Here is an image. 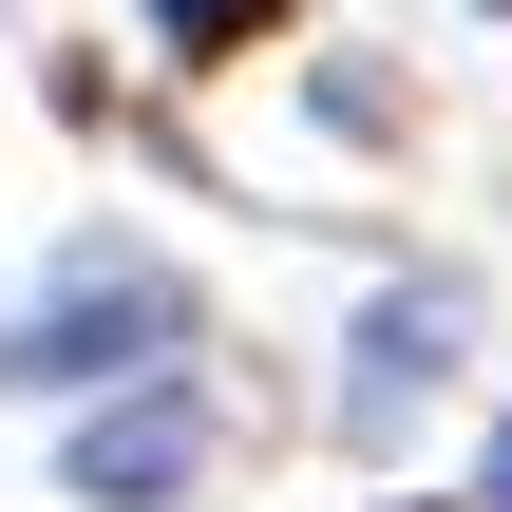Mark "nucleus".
I'll return each instance as SVG.
<instances>
[{
    "label": "nucleus",
    "mask_w": 512,
    "mask_h": 512,
    "mask_svg": "<svg viewBox=\"0 0 512 512\" xmlns=\"http://www.w3.org/2000/svg\"><path fill=\"white\" fill-rule=\"evenodd\" d=\"M171 342H190V285L171 266H133V247H76L19 323H0V399H76V380H171Z\"/></svg>",
    "instance_id": "f257e3e1"
},
{
    "label": "nucleus",
    "mask_w": 512,
    "mask_h": 512,
    "mask_svg": "<svg viewBox=\"0 0 512 512\" xmlns=\"http://www.w3.org/2000/svg\"><path fill=\"white\" fill-rule=\"evenodd\" d=\"M190 475H209V418H190V380H152V399L76 418V494H95V512H171Z\"/></svg>",
    "instance_id": "f03ea898"
},
{
    "label": "nucleus",
    "mask_w": 512,
    "mask_h": 512,
    "mask_svg": "<svg viewBox=\"0 0 512 512\" xmlns=\"http://www.w3.org/2000/svg\"><path fill=\"white\" fill-rule=\"evenodd\" d=\"M437 342H456V304H380L361 323V418H399V380H437Z\"/></svg>",
    "instance_id": "7ed1b4c3"
},
{
    "label": "nucleus",
    "mask_w": 512,
    "mask_h": 512,
    "mask_svg": "<svg viewBox=\"0 0 512 512\" xmlns=\"http://www.w3.org/2000/svg\"><path fill=\"white\" fill-rule=\"evenodd\" d=\"M285 0H152V57H247Z\"/></svg>",
    "instance_id": "20e7f679"
},
{
    "label": "nucleus",
    "mask_w": 512,
    "mask_h": 512,
    "mask_svg": "<svg viewBox=\"0 0 512 512\" xmlns=\"http://www.w3.org/2000/svg\"><path fill=\"white\" fill-rule=\"evenodd\" d=\"M494 512H512V418H494Z\"/></svg>",
    "instance_id": "39448f33"
}]
</instances>
